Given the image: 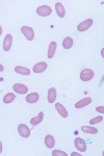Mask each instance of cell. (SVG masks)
Listing matches in <instances>:
<instances>
[{"mask_svg": "<svg viewBox=\"0 0 104 156\" xmlns=\"http://www.w3.org/2000/svg\"><path fill=\"white\" fill-rule=\"evenodd\" d=\"M21 31L23 34V36L26 37L27 41H34V31L31 27L29 26H23L21 27Z\"/></svg>", "mask_w": 104, "mask_h": 156, "instance_id": "cell-1", "label": "cell"}, {"mask_svg": "<svg viewBox=\"0 0 104 156\" xmlns=\"http://www.w3.org/2000/svg\"><path fill=\"white\" fill-rule=\"evenodd\" d=\"M37 14L41 17H48L52 14V9L48 5H42L37 9Z\"/></svg>", "mask_w": 104, "mask_h": 156, "instance_id": "cell-2", "label": "cell"}, {"mask_svg": "<svg viewBox=\"0 0 104 156\" xmlns=\"http://www.w3.org/2000/svg\"><path fill=\"white\" fill-rule=\"evenodd\" d=\"M94 78V71L91 69H84L80 73V79L82 81H90Z\"/></svg>", "mask_w": 104, "mask_h": 156, "instance_id": "cell-3", "label": "cell"}, {"mask_svg": "<svg viewBox=\"0 0 104 156\" xmlns=\"http://www.w3.org/2000/svg\"><path fill=\"white\" fill-rule=\"evenodd\" d=\"M94 23V20L93 19H87L84 20L83 22H81V23L77 26V30L80 32L82 31H85V30H88V28H91V26L93 25Z\"/></svg>", "mask_w": 104, "mask_h": 156, "instance_id": "cell-4", "label": "cell"}, {"mask_svg": "<svg viewBox=\"0 0 104 156\" xmlns=\"http://www.w3.org/2000/svg\"><path fill=\"white\" fill-rule=\"evenodd\" d=\"M18 132L22 137L27 138L30 136V129L25 124H20L18 126Z\"/></svg>", "mask_w": 104, "mask_h": 156, "instance_id": "cell-5", "label": "cell"}, {"mask_svg": "<svg viewBox=\"0 0 104 156\" xmlns=\"http://www.w3.org/2000/svg\"><path fill=\"white\" fill-rule=\"evenodd\" d=\"M74 145L79 152H84V151L87 150V144H85V142L81 137H76L75 138Z\"/></svg>", "mask_w": 104, "mask_h": 156, "instance_id": "cell-6", "label": "cell"}, {"mask_svg": "<svg viewBox=\"0 0 104 156\" xmlns=\"http://www.w3.org/2000/svg\"><path fill=\"white\" fill-rule=\"evenodd\" d=\"M15 92L17 94H20V95H25L27 92H28V87H26L25 84H22V83H15L14 87H13Z\"/></svg>", "mask_w": 104, "mask_h": 156, "instance_id": "cell-7", "label": "cell"}, {"mask_svg": "<svg viewBox=\"0 0 104 156\" xmlns=\"http://www.w3.org/2000/svg\"><path fill=\"white\" fill-rule=\"evenodd\" d=\"M32 70H34V73H42V72H44L45 70H47V64L45 62H38L37 65H34Z\"/></svg>", "mask_w": 104, "mask_h": 156, "instance_id": "cell-8", "label": "cell"}, {"mask_svg": "<svg viewBox=\"0 0 104 156\" xmlns=\"http://www.w3.org/2000/svg\"><path fill=\"white\" fill-rule=\"evenodd\" d=\"M55 108L58 112V114L62 115L63 118H67L68 117V110L62 103H55Z\"/></svg>", "mask_w": 104, "mask_h": 156, "instance_id": "cell-9", "label": "cell"}, {"mask_svg": "<svg viewBox=\"0 0 104 156\" xmlns=\"http://www.w3.org/2000/svg\"><path fill=\"white\" fill-rule=\"evenodd\" d=\"M12 43H13V37L11 34H6L4 37L3 41V50L4 51H9L12 47Z\"/></svg>", "mask_w": 104, "mask_h": 156, "instance_id": "cell-10", "label": "cell"}, {"mask_svg": "<svg viewBox=\"0 0 104 156\" xmlns=\"http://www.w3.org/2000/svg\"><path fill=\"white\" fill-rule=\"evenodd\" d=\"M91 103H92V98L91 97L83 98L82 100L78 101L77 103H75V107L76 108H82V107L87 106V105H88V104H91Z\"/></svg>", "mask_w": 104, "mask_h": 156, "instance_id": "cell-11", "label": "cell"}, {"mask_svg": "<svg viewBox=\"0 0 104 156\" xmlns=\"http://www.w3.org/2000/svg\"><path fill=\"white\" fill-rule=\"evenodd\" d=\"M55 11H56L57 16L60 17V18H64V17L66 16L65 7L62 3H60V2H56V3H55Z\"/></svg>", "mask_w": 104, "mask_h": 156, "instance_id": "cell-12", "label": "cell"}, {"mask_svg": "<svg viewBox=\"0 0 104 156\" xmlns=\"http://www.w3.org/2000/svg\"><path fill=\"white\" fill-rule=\"evenodd\" d=\"M47 100L49 103H53L56 100V89L55 87H51V89L48 90Z\"/></svg>", "mask_w": 104, "mask_h": 156, "instance_id": "cell-13", "label": "cell"}, {"mask_svg": "<svg viewBox=\"0 0 104 156\" xmlns=\"http://www.w3.org/2000/svg\"><path fill=\"white\" fill-rule=\"evenodd\" d=\"M56 47H57V44L55 42H51L49 45V48H48V58H52L55 54V51H56Z\"/></svg>", "mask_w": 104, "mask_h": 156, "instance_id": "cell-14", "label": "cell"}, {"mask_svg": "<svg viewBox=\"0 0 104 156\" xmlns=\"http://www.w3.org/2000/svg\"><path fill=\"white\" fill-rule=\"evenodd\" d=\"M43 119H44V112H40V114L38 115L37 117L32 118V119L30 120V124H31L32 126H37L38 124H40V123L42 122Z\"/></svg>", "mask_w": 104, "mask_h": 156, "instance_id": "cell-15", "label": "cell"}, {"mask_svg": "<svg viewBox=\"0 0 104 156\" xmlns=\"http://www.w3.org/2000/svg\"><path fill=\"white\" fill-rule=\"evenodd\" d=\"M39 98H40V96L38 93H31V94H29L26 96V101L30 103V104H34V103H37L39 101Z\"/></svg>", "mask_w": 104, "mask_h": 156, "instance_id": "cell-16", "label": "cell"}, {"mask_svg": "<svg viewBox=\"0 0 104 156\" xmlns=\"http://www.w3.org/2000/svg\"><path fill=\"white\" fill-rule=\"evenodd\" d=\"M45 145H46L47 148H49V149H52L53 147L55 146V140L54 137L52 136V135H47L46 137H45Z\"/></svg>", "mask_w": 104, "mask_h": 156, "instance_id": "cell-17", "label": "cell"}, {"mask_svg": "<svg viewBox=\"0 0 104 156\" xmlns=\"http://www.w3.org/2000/svg\"><path fill=\"white\" fill-rule=\"evenodd\" d=\"M15 71L18 74H21V75H30V70L28 68H25L22 66H17L15 68Z\"/></svg>", "mask_w": 104, "mask_h": 156, "instance_id": "cell-18", "label": "cell"}, {"mask_svg": "<svg viewBox=\"0 0 104 156\" xmlns=\"http://www.w3.org/2000/svg\"><path fill=\"white\" fill-rule=\"evenodd\" d=\"M81 130L83 132L90 133V134H96V133H98V129L93 126H82L81 127Z\"/></svg>", "mask_w": 104, "mask_h": 156, "instance_id": "cell-19", "label": "cell"}, {"mask_svg": "<svg viewBox=\"0 0 104 156\" xmlns=\"http://www.w3.org/2000/svg\"><path fill=\"white\" fill-rule=\"evenodd\" d=\"M73 46V39L71 37H67L66 39L63 41V47L65 49H70Z\"/></svg>", "mask_w": 104, "mask_h": 156, "instance_id": "cell-20", "label": "cell"}, {"mask_svg": "<svg viewBox=\"0 0 104 156\" xmlns=\"http://www.w3.org/2000/svg\"><path fill=\"white\" fill-rule=\"evenodd\" d=\"M15 99H16V95H15L14 93H9V94H6L5 96L3 97V102L5 103V104H9V103H12Z\"/></svg>", "mask_w": 104, "mask_h": 156, "instance_id": "cell-21", "label": "cell"}, {"mask_svg": "<svg viewBox=\"0 0 104 156\" xmlns=\"http://www.w3.org/2000/svg\"><path fill=\"white\" fill-rule=\"evenodd\" d=\"M102 121H103V117L102 115H99V117H96V118H94V119L90 120V124L95 125V124H97V123L102 122Z\"/></svg>", "mask_w": 104, "mask_h": 156, "instance_id": "cell-22", "label": "cell"}, {"mask_svg": "<svg viewBox=\"0 0 104 156\" xmlns=\"http://www.w3.org/2000/svg\"><path fill=\"white\" fill-rule=\"evenodd\" d=\"M53 156H67V153H65L64 151H59V150H54L52 152Z\"/></svg>", "mask_w": 104, "mask_h": 156, "instance_id": "cell-23", "label": "cell"}, {"mask_svg": "<svg viewBox=\"0 0 104 156\" xmlns=\"http://www.w3.org/2000/svg\"><path fill=\"white\" fill-rule=\"evenodd\" d=\"M96 110H97L98 112H101V114H103V112H104V107L103 106H98V107H96Z\"/></svg>", "mask_w": 104, "mask_h": 156, "instance_id": "cell-24", "label": "cell"}, {"mask_svg": "<svg viewBox=\"0 0 104 156\" xmlns=\"http://www.w3.org/2000/svg\"><path fill=\"white\" fill-rule=\"evenodd\" d=\"M71 155H72V156H75V155H77V156H81V154H80V153H77V152H73V153H72V154H71Z\"/></svg>", "mask_w": 104, "mask_h": 156, "instance_id": "cell-25", "label": "cell"}, {"mask_svg": "<svg viewBox=\"0 0 104 156\" xmlns=\"http://www.w3.org/2000/svg\"><path fill=\"white\" fill-rule=\"evenodd\" d=\"M4 71V67L2 66L1 64H0V72H3Z\"/></svg>", "mask_w": 104, "mask_h": 156, "instance_id": "cell-26", "label": "cell"}, {"mask_svg": "<svg viewBox=\"0 0 104 156\" xmlns=\"http://www.w3.org/2000/svg\"><path fill=\"white\" fill-rule=\"evenodd\" d=\"M2 152V143L0 142V153Z\"/></svg>", "mask_w": 104, "mask_h": 156, "instance_id": "cell-27", "label": "cell"}, {"mask_svg": "<svg viewBox=\"0 0 104 156\" xmlns=\"http://www.w3.org/2000/svg\"><path fill=\"white\" fill-rule=\"evenodd\" d=\"M2 34V28H1V25H0V36H1Z\"/></svg>", "mask_w": 104, "mask_h": 156, "instance_id": "cell-28", "label": "cell"}]
</instances>
